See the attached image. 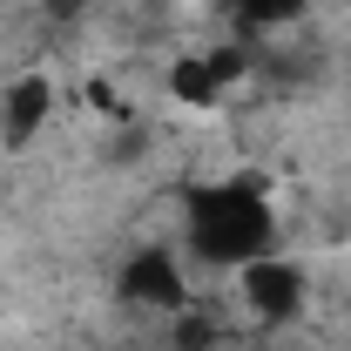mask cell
<instances>
[{
    "instance_id": "cell-1",
    "label": "cell",
    "mask_w": 351,
    "mask_h": 351,
    "mask_svg": "<svg viewBox=\"0 0 351 351\" xmlns=\"http://www.w3.org/2000/svg\"><path fill=\"white\" fill-rule=\"evenodd\" d=\"M176 203H182V243H189V257L210 263V270H243V263L277 250V203H270V182L257 169L182 182Z\"/></svg>"
},
{
    "instance_id": "cell-2",
    "label": "cell",
    "mask_w": 351,
    "mask_h": 351,
    "mask_svg": "<svg viewBox=\"0 0 351 351\" xmlns=\"http://www.w3.org/2000/svg\"><path fill=\"white\" fill-rule=\"evenodd\" d=\"M237 277V298H243V311L257 317V324H270V331H284L298 311H304L311 298V277L298 257H284V250H270V257L243 263V270H230Z\"/></svg>"
},
{
    "instance_id": "cell-3",
    "label": "cell",
    "mask_w": 351,
    "mask_h": 351,
    "mask_svg": "<svg viewBox=\"0 0 351 351\" xmlns=\"http://www.w3.org/2000/svg\"><path fill=\"white\" fill-rule=\"evenodd\" d=\"M122 304L135 311H156V317H176V311H189V284H182V263L162 250V243H149V250H135L122 263Z\"/></svg>"
},
{
    "instance_id": "cell-4",
    "label": "cell",
    "mask_w": 351,
    "mask_h": 351,
    "mask_svg": "<svg viewBox=\"0 0 351 351\" xmlns=\"http://www.w3.org/2000/svg\"><path fill=\"white\" fill-rule=\"evenodd\" d=\"M243 82V54L237 47H210V54H176L169 95L182 108H223V95Z\"/></svg>"
},
{
    "instance_id": "cell-5",
    "label": "cell",
    "mask_w": 351,
    "mask_h": 351,
    "mask_svg": "<svg viewBox=\"0 0 351 351\" xmlns=\"http://www.w3.org/2000/svg\"><path fill=\"white\" fill-rule=\"evenodd\" d=\"M47 115H54V82H47V75H14L7 95H0V135H7L14 149H27V142L47 129Z\"/></svg>"
},
{
    "instance_id": "cell-6",
    "label": "cell",
    "mask_w": 351,
    "mask_h": 351,
    "mask_svg": "<svg viewBox=\"0 0 351 351\" xmlns=\"http://www.w3.org/2000/svg\"><path fill=\"white\" fill-rule=\"evenodd\" d=\"M311 0H223V14L243 27V34H270V27H291V21H304Z\"/></svg>"
}]
</instances>
